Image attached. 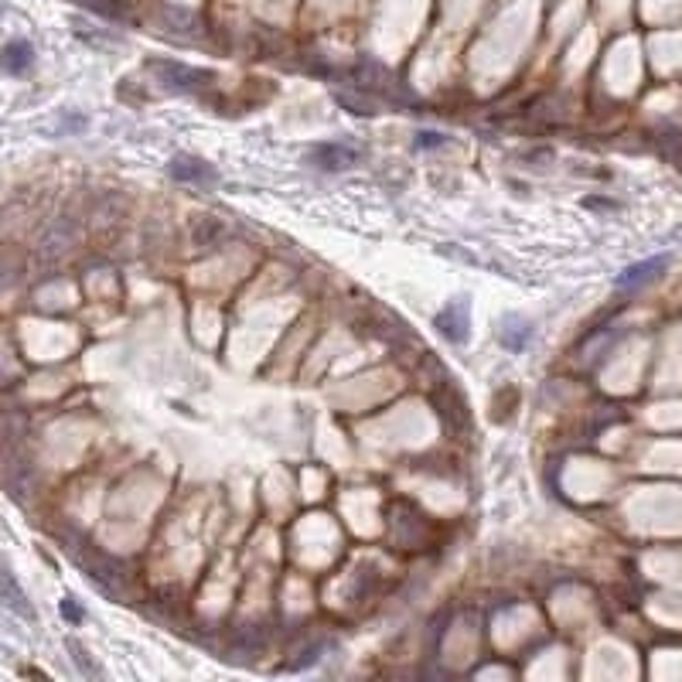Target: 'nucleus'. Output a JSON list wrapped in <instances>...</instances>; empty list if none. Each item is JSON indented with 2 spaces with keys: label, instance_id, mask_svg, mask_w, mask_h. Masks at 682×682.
<instances>
[{
  "label": "nucleus",
  "instance_id": "nucleus-4",
  "mask_svg": "<svg viewBox=\"0 0 682 682\" xmlns=\"http://www.w3.org/2000/svg\"><path fill=\"white\" fill-rule=\"evenodd\" d=\"M31 65H35V48H31L28 41H7V45L0 48V69H4L7 76H24Z\"/></svg>",
  "mask_w": 682,
  "mask_h": 682
},
{
  "label": "nucleus",
  "instance_id": "nucleus-5",
  "mask_svg": "<svg viewBox=\"0 0 682 682\" xmlns=\"http://www.w3.org/2000/svg\"><path fill=\"white\" fill-rule=\"evenodd\" d=\"M0 604L11 607L14 614H21V618H35V607L28 604V594L21 590L18 580L11 577V570H0Z\"/></svg>",
  "mask_w": 682,
  "mask_h": 682
},
{
  "label": "nucleus",
  "instance_id": "nucleus-6",
  "mask_svg": "<svg viewBox=\"0 0 682 682\" xmlns=\"http://www.w3.org/2000/svg\"><path fill=\"white\" fill-rule=\"evenodd\" d=\"M311 161L324 171H341V168H348V164L359 161V151H355V147H345V144H321L318 151L311 154Z\"/></svg>",
  "mask_w": 682,
  "mask_h": 682
},
{
  "label": "nucleus",
  "instance_id": "nucleus-3",
  "mask_svg": "<svg viewBox=\"0 0 682 682\" xmlns=\"http://www.w3.org/2000/svg\"><path fill=\"white\" fill-rule=\"evenodd\" d=\"M468 301H457V304H447L444 311L437 314V328H440V335L444 338H451V341H468Z\"/></svg>",
  "mask_w": 682,
  "mask_h": 682
},
{
  "label": "nucleus",
  "instance_id": "nucleus-8",
  "mask_svg": "<svg viewBox=\"0 0 682 682\" xmlns=\"http://www.w3.org/2000/svg\"><path fill=\"white\" fill-rule=\"evenodd\" d=\"M417 144H420V147H440V144H447V140H444V133H434V130H430V133H420Z\"/></svg>",
  "mask_w": 682,
  "mask_h": 682
},
{
  "label": "nucleus",
  "instance_id": "nucleus-9",
  "mask_svg": "<svg viewBox=\"0 0 682 682\" xmlns=\"http://www.w3.org/2000/svg\"><path fill=\"white\" fill-rule=\"evenodd\" d=\"M62 614H65V618H69V621H82V611H79L76 604H69V601L62 604Z\"/></svg>",
  "mask_w": 682,
  "mask_h": 682
},
{
  "label": "nucleus",
  "instance_id": "nucleus-7",
  "mask_svg": "<svg viewBox=\"0 0 682 682\" xmlns=\"http://www.w3.org/2000/svg\"><path fill=\"white\" fill-rule=\"evenodd\" d=\"M669 266V256H655V260H645V263H635V266H628L625 273L618 277V287L621 290H631V287H642L648 284V280H655L659 273Z\"/></svg>",
  "mask_w": 682,
  "mask_h": 682
},
{
  "label": "nucleus",
  "instance_id": "nucleus-2",
  "mask_svg": "<svg viewBox=\"0 0 682 682\" xmlns=\"http://www.w3.org/2000/svg\"><path fill=\"white\" fill-rule=\"evenodd\" d=\"M168 174H171L174 181H181V185H205V188H209V185H215V181H219V174H215L212 164L198 161V157H188V154L174 157Z\"/></svg>",
  "mask_w": 682,
  "mask_h": 682
},
{
  "label": "nucleus",
  "instance_id": "nucleus-1",
  "mask_svg": "<svg viewBox=\"0 0 682 682\" xmlns=\"http://www.w3.org/2000/svg\"><path fill=\"white\" fill-rule=\"evenodd\" d=\"M151 72H157L164 86L174 89V93H195L198 86L209 82V72L188 69V65H178V62H151Z\"/></svg>",
  "mask_w": 682,
  "mask_h": 682
}]
</instances>
